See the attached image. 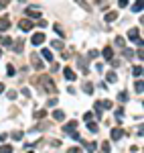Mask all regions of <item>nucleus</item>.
<instances>
[{"mask_svg": "<svg viewBox=\"0 0 144 153\" xmlns=\"http://www.w3.org/2000/svg\"><path fill=\"white\" fill-rule=\"evenodd\" d=\"M14 51H16V53H20V51H22V41H16V45H14Z\"/></svg>", "mask_w": 144, "mask_h": 153, "instance_id": "7c9ffc66", "label": "nucleus"}, {"mask_svg": "<svg viewBox=\"0 0 144 153\" xmlns=\"http://www.w3.org/2000/svg\"><path fill=\"white\" fill-rule=\"evenodd\" d=\"M87 57H89V59H95V57H98V51H95V49H89Z\"/></svg>", "mask_w": 144, "mask_h": 153, "instance_id": "2f4dec72", "label": "nucleus"}, {"mask_svg": "<svg viewBox=\"0 0 144 153\" xmlns=\"http://www.w3.org/2000/svg\"><path fill=\"white\" fill-rule=\"evenodd\" d=\"M142 4H144V0H136L132 6V12H142Z\"/></svg>", "mask_w": 144, "mask_h": 153, "instance_id": "9b49d317", "label": "nucleus"}, {"mask_svg": "<svg viewBox=\"0 0 144 153\" xmlns=\"http://www.w3.org/2000/svg\"><path fill=\"white\" fill-rule=\"evenodd\" d=\"M110 137H112L114 141H118V139H122V137H124V129H122V127H116V129H112V133H110Z\"/></svg>", "mask_w": 144, "mask_h": 153, "instance_id": "20e7f679", "label": "nucleus"}, {"mask_svg": "<svg viewBox=\"0 0 144 153\" xmlns=\"http://www.w3.org/2000/svg\"><path fill=\"white\" fill-rule=\"evenodd\" d=\"M10 43H12V41H10L8 37H2V45H6V47H10Z\"/></svg>", "mask_w": 144, "mask_h": 153, "instance_id": "f704fd0d", "label": "nucleus"}, {"mask_svg": "<svg viewBox=\"0 0 144 153\" xmlns=\"http://www.w3.org/2000/svg\"><path fill=\"white\" fill-rule=\"evenodd\" d=\"M12 139L20 141V139H22V131H16V133H12Z\"/></svg>", "mask_w": 144, "mask_h": 153, "instance_id": "473e14b6", "label": "nucleus"}, {"mask_svg": "<svg viewBox=\"0 0 144 153\" xmlns=\"http://www.w3.org/2000/svg\"><path fill=\"white\" fill-rule=\"evenodd\" d=\"M83 90H85L87 94H93V84H91V82H85V84H83Z\"/></svg>", "mask_w": 144, "mask_h": 153, "instance_id": "6ab92c4d", "label": "nucleus"}, {"mask_svg": "<svg viewBox=\"0 0 144 153\" xmlns=\"http://www.w3.org/2000/svg\"><path fill=\"white\" fill-rule=\"evenodd\" d=\"M83 147H85L89 153H93V151H95V143H83Z\"/></svg>", "mask_w": 144, "mask_h": 153, "instance_id": "393cba45", "label": "nucleus"}, {"mask_svg": "<svg viewBox=\"0 0 144 153\" xmlns=\"http://www.w3.org/2000/svg\"><path fill=\"white\" fill-rule=\"evenodd\" d=\"M102 53H104V57H106L108 61H110V59H114V49H112V47H106Z\"/></svg>", "mask_w": 144, "mask_h": 153, "instance_id": "9d476101", "label": "nucleus"}, {"mask_svg": "<svg viewBox=\"0 0 144 153\" xmlns=\"http://www.w3.org/2000/svg\"><path fill=\"white\" fill-rule=\"evenodd\" d=\"M47 116V110H37L35 112V118H45Z\"/></svg>", "mask_w": 144, "mask_h": 153, "instance_id": "c85d7f7f", "label": "nucleus"}, {"mask_svg": "<svg viewBox=\"0 0 144 153\" xmlns=\"http://www.w3.org/2000/svg\"><path fill=\"white\" fill-rule=\"evenodd\" d=\"M0 55H2V51H0Z\"/></svg>", "mask_w": 144, "mask_h": 153, "instance_id": "09e8293b", "label": "nucleus"}, {"mask_svg": "<svg viewBox=\"0 0 144 153\" xmlns=\"http://www.w3.org/2000/svg\"><path fill=\"white\" fill-rule=\"evenodd\" d=\"M0 153H12V147L10 145H2L0 147Z\"/></svg>", "mask_w": 144, "mask_h": 153, "instance_id": "bb28decb", "label": "nucleus"}, {"mask_svg": "<svg viewBox=\"0 0 144 153\" xmlns=\"http://www.w3.org/2000/svg\"><path fill=\"white\" fill-rule=\"evenodd\" d=\"M47 41V37H45V33H35L33 35V39H31V43L35 47H39V45H43V43Z\"/></svg>", "mask_w": 144, "mask_h": 153, "instance_id": "f03ea898", "label": "nucleus"}, {"mask_svg": "<svg viewBox=\"0 0 144 153\" xmlns=\"http://www.w3.org/2000/svg\"><path fill=\"white\" fill-rule=\"evenodd\" d=\"M128 39H130V41H134V43H138V41H140L138 29H130V31H128Z\"/></svg>", "mask_w": 144, "mask_h": 153, "instance_id": "1a4fd4ad", "label": "nucleus"}, {"mask_svg": "<svg viewBox=\"0 0 144 153\" xmlns=\"http://www.w3.org/2000/svg\"><path fill=\"white\" fill-rule=\"evenodd\" d=\"M134 90H136L138 94H142V90H144V86H142V80H136V82H134Z\"/></svg>", "mask_w": 144, "mask_h": 153, "instance_id": "2eb2a0df", "label": "nucleus"}, {"mask_svg": "<svg viewBox=\"0 0 144 153\" xmlns=\"http://www.w3.org/2000/svg\"><path fill=\"white\" fill-rule=\"evenodd\" d=\"M63 131H65V133H75V131H77V121H69L65 127H63Z\"/></svg>", "mask_w": 144, "mask_h": 153, "instance_id": "39448f33", "label": "nucleus"}, {"mask_svg": "<svg viewBox=\"0 0 144 153\" xmlns=\"http://www.w3.org/2000/svg\"><path fill=\"white\" fill-rule=\"evenodd\" d=\"M93 108H95V116H98V118H102V112H104V110H102V104H100V100L93 104Z\"/></svg>", "mask_w": 144, "mask_h": 153, "instance_id": "f8f14e48", "label": "nucleus"}, {"mask_svg": "<svg viewBox=\"0 0 144 153\" xmlns=\"http://www.w3.org/2000/svg\"><path fill=\"white\" fill-rule=\"evenodd\" d=\"M8 98H10V100H14V98H16V92H14V90H10V92H8Z\"/></svg>", "mask_w": 144, "mask_h": 153, "instance_id": "49530a36", "label": "nucleus"}, {"mask_svg": "<svg viewBox=\"0 0 144 153\" xmlns=\"http://www.w3.org/2000/svg\"><path fill=\"white\" fill-rule=\"evenodd\" d=\"M29 153H33V151H29Z\"/></svg>", "mask_w": 144, "mask_h": 153, "instance_id": "8fccbe9b", "label": "nucleus"}, {"mask_svg": "<svg viewBox=\"0 0 144 153\" xmlns=\"http://www.w3.org/2000/svg\"><path fill=\"white\" fill-rule=\"evenodd\" d=\"M132 74H134L136 78H142V65H134V70H132Z\"/></svg>", "mask_w": 144, "mask_h": 153, "instance_id": "aec40b11", "label": "nucleus"}, {"mask_svg": "<svg viewBox=\"0 0 144 153\" xmlns=\"http://www.w3.org/2000/svg\"><path fill=\"white\" fill-rule=\"evenodd\" d=\"M87 131H89V133H98V125H95L93 121H89L87 123Z\"/></svg>", "mask_w": 144, "mask_h": 153, "instance_id": "a211bd4d", "label": "nucleus"}, {"mask_svg": "<svg viewBox=\"0 0 144 153\" xmlns=\"http://www.w3.org/2000/svg\"><path fill=\"white\" fill-rule=\"evenodd\" d=\"M95 70H98V72H104V63H95Z\"/></svg>", "mask_w": 144, "mask_h": 153, "instance_id": "a18cd8bd", "label": "nucleus"}, {"mask_svg": "<svg viewBox=\"0 0 144 153\" xmlns=\"http://www.w3.org/2000/svg\"><path fill=\"white\" fill-rule=\"evenodd\" d=\"M39 86H41V90L47 92V94H57V86L53 84V80L49 76H43V80L39 82Z\"/></svg>", "mask_w": 144, "mask_h": 153, "instance_id": "f257e3e1", "label": "nucleus"}, {"mask_svg": "<svg viewBox=\"0 0 144 153\" xmlns=\"http://www.w3.org/2000/svg\"><path fill=\"white\" fill-rule=\"evenodd\" d=\"M102 149H104V153H110V151H112V147H110L108 143H104V145H102Z\"/></svg>", "mask_w": 144, "mask_h": 153, "instance_id": "e433bc0d", "label": "nucleus"}, {"mask_svg": "<svg viewBox=\"0 0 144 153\" xmlns=\"http://www.w3.org/2000/svg\"><path fill=\"white\" fill-rule=\"evenodd\" d=\"M112 61V68H120V63H122V61H118V59H110Z\"/></svg>", "mask_w": 144, "mask_h": 153, "instance_id": "4c0bfd02", "label": "nucleus"}, {"mask_svg": "<svg viewBox=\"0 0 144 153\" xmlns=\"http://www.w3.org/2000/svg\"><path fill=\"white\" fill-rule=\"evenodd\" d=\"M51 45H53V49H59V51H61V49H63V43H61V41H59V39H55V41H53V43H51Z\"/></svg>", "mask_w": 144, "mask_h": 153, "instance_id": "5701e85b", "label": "nucleus"}, {"mask_svg": "<svg viewBox=\"0 0 144 153\" xmlns=\"http://www.w3.org/2000/svg\"><path fill=\"white\" fill-rule=\"evenodd\" d=\"M18 27H20V31H25V33H27V31H31L35 25H33V20H31V18H22L20 23H18Z\"/></svg>", "mask_w": 144, "mask_h": 153, "instance_id": "7ed1b4c3", "label": "nucleus"}, {"mask_svg": "<svg viewBox=\"0 0 144 153\" xmlns=\"http://www.w3.org/2000/svg\"><path fill=\"white\" fill-rule=\"evenodd\" d=\"M27 16H29V18H41L43 12H41L39 8H27Z\"/></svg>", "mask_w": 144, "mask_h": 153, "instance_id": "423d86ee", "label": "nucleus"}, {"mask_svg": "<svg viewBox=\"0 0 144 153\" xmlns=\"http://www.w3.org/2000/svg\"><path fill=\"white\" fill-rule=\"evenodd\" d=\"M75 2H77V4H79V6H83V8H85V10H91V6H89V4H87V2H85V0H75Z\"/></svg>", "mask_w": 144, "mask_h": 153, "instance_id": "a878e982", "label": "nucleus"}, {"mask_svg": "<svg viewBox=\"0 0 144 153\" xmlns=\"http://www.w3.org/2000/svg\"><path fill=\"white\" fill-rule=\"evenodd\" d=\"M116 18H118V12H108L106 14V23H114Z\"/></svg>", "mask_w": 144, "mask_h": 153, "instance_id": "dca6fc26", "label": "nucleus"}, {"mask_svg": "<svg viewBox=\"0 0 144 153\" xmlns=\"http://www.w3.org/2000/svg\"><path fill=\"white\" fill-rule=\"evenodd\" d=\"M77 61H79V68H81V72H87V65H85V61H83L81 57H77Z\"/></svg>", "mask_w": 144, "mask_h": 153, "instance_id": "c756f323", "label": "nucleus"}, {"mask_svg": "<svg viewBox=\"0 0 144 153\" xmlns=\"http://www.w3.org/2000/svg\"><path fill=\"white\" fill-rule=\"evenodd\" d=\"M116 45H120V47H124V39H122V37H116Z\"/></svg>", "mask_w": 144, "mask_h": 153, "instance_id": "c9c22d12", "label": "nucleus"}, {"mask_svg": "<svg viewBox=\"0 0 144 153\" xmlns=\"http://www.w3.org/2000/svg\"><path fill=\"white\" fill-rule=\"evenodd\" d=\"M8 2H10V0H0V10H2V8H4Z\"/></svg>", "mask_w": 144, "mask_h": 153, "instance_id": "79ce46f5", "label": "nucleus"}, {"mask_svg": "<svg viewBox=\"0 0 144 153\" xmlns=\"http://www.w3.org/2000/svg\"><path fill=\"white\" fill-rule=\"evenodd\" d=\"M100 104H102V108H106V110H110V108L114 106V104H112V100H102Z\"/></svg>", "mask_w": 144, "mask_h": 153, "instance_id": "4be33fe9", "label": "nucleus"}, {"mask_svg": "<svg viewBox=\"0 0 144 153\" xmlns=\"http://www.w3.org/2000/svg\"><path fill=\"white\" fill-rule=\"evenodd\" d=\"M10 29V20L6 18V16H0V33H4V31H8Z\"/></svg>", "mask_w": 144, "mask_h": 153, "instance_id": "0eeeda50", "label": "nucleus"}, {"mask_svg": "<svg viewBox=\"0 0 144 153\" xmlns=\"http://www.w3.org/2000/svg\"><path fill=\"white\" fill-rule=\"evenodd\" d=\"M106 78H108V82H110V84H116V82H118L116 72H108V76H106Z\"/></svg>", "mask_w": 144, "mask_h": 153, "instance_id": "ddd939ff", "label": "nucleus"}, {"mask_svg": "<svg viewBox=\"0 0 144 153\" xmlns=\"http://www.w3.org/2000/svg\"><path fill=\"white\" fill-rule=\"evenodd\" d=\"M118 100H120V102H128V94H126V92L122 90V92L118 94Z\"/></svg>", "mask_w": 144, "mask_h": 153, "instance_id": "b1692460", "label": "nucleus"}, {"mask_svg": "<svg viewBox=\"0 0 144 153\" xmlns=\"http://www.w3.org/2000/svg\"><path fill=\"white\" fill-rule=\"evenodd\" d=\"M53 118H55V121H65V112H63V110H55V112H53Z\"/></svg>", "mask_w": 144, "mask_h": 153, "instance_id": "4468645a", "label": "nucleus"}, {"mask_svg": "<svg viewBox=\"0 0 144 153\" xmlns=\"http://www.w3.org/2000/svg\"><path fill=\"white\" fill-rule=\"evenodd\" d=\"M0 92H4V84H0Z\"/></svg>", "mask_w": 144, "mask_h": 153, "instance_id": "de8ad7c7", "label": "nucleus"}, {"mask_svg": "<svg viewBox=\"0 0 144 153\" xmlns=\"http://www.w3.org/2000/svg\"><path fill=\"white\" fill-rule=\"evenodd\" d=\"M39 27H41V29L47 27V20H45V18H39Z\"/></svg>", "mask_w": 144, "mask_h": 153, "instance_id": "58836bf2", "label": "nucleus"}, {"mask_svg": "<svg viewBox=\"0 0 144 153\" xmlns=\"http://www.w3.org/2000/svg\"><path fill=\"white\" fill-rule=\"evenodd\" d=\"M71 139H73V141H79L81 137H79V133H77V131H75V133H71Z\"/></svg>", "mask_w": 144, "mask_h": 153, "instance_id": "ea45409f", "label": "nucleus"}, {"mask_svg": "<svg viewBox=\"0 0 144 153\" xmlns=\"http://www.w3.org/2000/svg\"><path fill=\"white\" fill-rule=\"evenodd\" d=\"M63 76H65L67 82H73V80H75V72L71 70V68H65V70H63Z\"/></svg>", "mask_w": 144, "mask_h": 153, "instance_id": "6e6552de", "label": "nucleus"}, {"mask_svg": "<svg viewBox=\"0 0 144 153\" xmlns=\"http://www.w3.org/2000/svg\"><path fill=\"white\" fill-rule=\"evenodd\" d=\"M118 4H120V6L124 8V6H128V0H118Z\"/></svg>", "mask_w": 144, "mask_h": 153, "instance_id": "c03bdc74", "label": "nucleus"}, {"mask_svg": "<svg viewBox=\"0 0 144 153\" xmlns=\"http://www.w3.org/2000/svg\"><path fill=\"white\" fill-rule=\"evenodd\" d=\"M31 59H33V65H35V68H37V70H41V68H43V63H41V59H39V55H33Z\"/></svg>", "mask_w": 144, "mask_h": 153, "instance_id": "f3484780", "label": "nucleus"}, {"mask_svg": "<svg viewBox=\"0 0 144 153\" xmlns=\"http://www.w3.org/2000/svg\"><path fill=\"white\" fill-rule=\"evenodd\" d=\"M122 116H124V110H122V108H118V110H116V118L122 121Z\"/></svg>", "mask_w": 144, "mask_h": 153, "instance_id": "72a5a7b5", "label": "nucleus"}, {"mask_svg": "<svg viewBox=\"0 0 144 153\" xmlns=\"http://www.w3.org/2000/svg\"><path fill=\"white\" fill-rule=\"evenodd\" d=\"M53 31H55V33H57V35H59V37H63V35H65V33H63V29H61V27H59V23H57V25H55V27H53Z\"/></svg>", "mask_w": 144, "mask_h": 153, "instance_id": "cd10ccee", "label": "nucleus"}, {"mask_svg": "<svg viewBox=\"0 0 144 153\" xmlns=\"http://www.w3.org/2000/svg\"><path fill=\"white\" fill-rule=\"evenodd\" d=\"M6 74H8V76H12V74H14V68H12V65H8V68H6Z\"/></svg>", "mask_w": 144, "mask_h": 153, "instance_id": "37998d69", "label": "nucleus"}, {"mask_svg": "<svg viewBox=\"0 0 144 153\" xmlns=\"http://www.w3.org/2000/svg\"><path fill=\"white\" fill-rule=\"evenodd\" d=\"M67 153H81V149H79V147H71Z\"/></svg>", "mask_w": 144, "mask_h": 153, "instance_id": "a19ab883", "label": "nucleus"}, {"mask_svg": "<svg viewBox=\"0 0 144 153\" xmlns=\"http://www.w3.org/2000/svg\"><path fill=\"white\" fill-rule=\"evenodd\" d=\"M43 57H45L47 61H53V53H51L49 49H43Z\"/></svg>", "mask_w": 144, "mask_h": 153, "instance_id": "412c9836", "label": "nucleus"}]
</instances>
